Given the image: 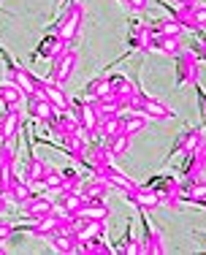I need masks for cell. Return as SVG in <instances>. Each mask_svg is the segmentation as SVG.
Wrapping results in <instances>:
<instances>
[{"label": "cell", "mask_w": 206, "mask_h": 255, "mask_svg": "<svg viewBox=\"0 0 206 255\" xmlns=\"http://www.w3.org/2000/svg\"><path fill=\"white\" fill-rule=\"evenodd\" d=\"M82 27H84V5L79 3V0L68 3L65 8H60V16L54 19V25H52V30L60 35V41L68 44V46L76 44Z\"/></svg>", "instance_id": "1"}, {"label": "cell", "mask_w": 206, "mask_h": 255, "mask_svg": "<svg viewBox=\"0 0 206 255\" xmlns=\"http://www.w3.org/2000/svg\"><path fill=\"white\" fill-rule=\"evenodd\" d=\"M174 60H177V84L179 87L182 84H198L201 82V60H198V54L187 44Z\"/></svg>", "instance_id": "2"}, {"label": "cell", "mask_w": 206, "mask_h": 255, "mask_svg": "<svg viewBox=\"0 0 206 255\" xmlns=\"http://www.w3.org/2000/svg\"><path fill=\"white\" fill-rule=\"evenodd\" d=\"M204 138H206L204 125H187L185 130L177 136V141L171 144V149H168V155H166V163L174 160V157H185L187 152H193V149H196Z\"/></svg>", "instance_id": "3"}, {"label": "cell", "mask_w": 206, "mask_h": 255, "mask_svg": "<svg viewBox=\"0 0 206 255\" xmlns=\"http://www.w3.org/2000/svg\"><path fill=\"white\" fill-rule=\"evenodd\" d=\"M138 220H141V236H138V242H141V253L144 255H160L166 253V245H163V231L155 228L152 223H149L147 212L138 209Z\"/></svg>", "instance_id": "4"}, {"label": "cell", "mask_w": 206, "mask_h": 255, "mask_svg": "<svg viewBox=\"0 0 206 255\" xmlns=\"http://www.w3.org/2000/svg\"><path fill=\"white\" fill-rule=\"evenodd\" d=\"M76 63H79V54L74 46H65L63 52L57 54V57L52 60V68H49V79H54L57 84H65L71 76H74V71H76Z\"/></svg>", "instance_id": "5"}, {"label": "cell", "mask_w": 206, "mask_h": 255, "mask_svg": "<svg viewBox=\"0 0 206 255\" xmlns=\"http://www.w3.org/2000/svg\"><path fill=\"white\" fill-rule=\"evenodd\" d=\"M93 174L101 177L108 187H114V190H119V193H130L133 187H136V182H133L130 177H125V174L114 166V160L111 163H101V166H93Z\"/></svg>", "instance_id": "6"}, {"label": "cell", "mask_w": 206, "mask_h": 255, "mask_svg": "<svg viewBox=\"0 0 206 255\" xmlns=\"http://www.w3.org/2000/svg\"><path fill=\"white\" fill-rule=\"evenodd\" d=\"M136 52H149V27H147V22H141V19L128 22V49H125V54L119 60L130 57V54H136Z\"/></svg>", "instance_id": "7"}, {"label": "cell", "mask_w": 206, "mask_h": 255, "mask_svg": "<svg viewBox=\"0 0 206 255\" xmlns=\"http://www.w3.org/2000/svg\"><path fill=\"white\" fill-rule=\"evenodd\" d=\"M122 196L128 198L130 204H136V209H144V212H155L163 206V198L147 185H136L130 193H122Z\"/></svg>", "instance_id": "8"}, {"label": "cell", "mask_w": 206, "mask_h": 255, "mask_svg": "<svg viewBox=\"0 0 206 255\" xmlns=\"http://www.w3.org/2000/svg\"><path fill=\"white\" fill-rule=\"evenodd\" d=\"M19 128H22V109L3 106V112H0V141H14Z\"/></svg>", "instance_id": "9"}, {"label": "cell", "mask_w": 206, "mask_h": 255, "mask_svg": "<svg viewBox=\"0 0 206 255\" xmlns=\"http://www.w3.org/2000/svg\"><path fill=\"white\" fill-rule=\"evenodd\" d=\"M25 101H27V114H30L33 120H41V123H52L54 114H57L54 103L46 101L44 95H38V93H27Z\"/></svg>", "instance_id": "10"}, {"label": "cell", "mask_w": 206, "mask_h": 255, "mask_svg": "<svg viewBox=\"0 0 206 255\" xmlns=\"http://www.w3.org/2000/svg\"><path fill=\"white\" fill-rule=\"evenodd\" d=\"M138 112H141L144 117H149V120H160V123L174 120L171 106H166L163 101H157V98H152V95H147L144 90H141V101H138Z\"/></svg>", "instance_id": "11"}, {"label": "cell", "mask_w": 206, "mask_h": 255, "mask_svg": "<svg viewBox=\"0 0 206 255\" xmlns=\"http://www.w3.org/2000/svg\"><path fill=\"white\" fill-rule=\"evenodd\" d=\"M65 46H68V44H63L60 35L54 33V30H49V33L38 41V46H35V52H33V60H46V63H52V60L65 49Z\"/></svg>", "instance_id": "12"}, {"label": "cell", "mask_w": 206, "mask_h": 255, "mask_svg": "<svg viewBox=\"0 0 206 255\" xmlns=\"http://www.w3.org/2000/svg\"><path fill=\"white\" fill-rule=\"evenodd\" d=\"M182 49H185V41L177 38V35H152L149 33V52L166 54V57H177Z\"/></svg>", "instance_id": "13"}, {"label": "cell", "mask_w": 206, "mask_h": 255, "mask_svg": "<svg viewBox=\"0 0 206 255\" xmlns=\"http://www.w3.org/2000/svg\"><path fill=\"white\" fill-rule=\"evenodd\" d=\"M30 196H33V190H30V182H27L25 177H19V174H11V177H8V185H5V198L22 206Z\"/></svg>", "instance_id": "14"}, {"label": "cell", "mask_w": 206, "mask_h": 255, "mask_svg": "<svg viewBox=\"0 0 206 255\" xmlns=\"http://www.w3.org/2000/svg\"><path fill=\"white\" fill-rule=\"evenodd\" d=\"M22 209H25V215L27 217H49L57 212V204L52 201V198H46V196H30L25 204H22Z\"/></svg>", "instance_id": "15"}, {"label": "cell", "mask_w": 206, "mask_h": 255, "mask_svg": "<svg viewBox=\"0 0 206 255\" xmlns=\"http://www.w3.org/2000/svg\"><path fill=\"white\" fill-rule=\"evenodd\" d=\"M149 125V117H144L141 112H119V128H122V133H128V136H138V133H144Z\"/></svg>", "instance_id": "16"}, {"label": "cell", "mask_w": 206, "mask_h": 255, "mask_svg": "<svg viewBox=\"0 0 206 255\" xmlns=\"http://www.w3.org/2000/svg\"><path fill=\"white\" fill-rule=\"evenodd\" d=\"M111 209H108L106 198H95V201H84L79 209L76 220H108Z\"/></svg>", "instance_id": "17"}, {"label": "cell", "mask_w": 206, "mask_h": 255, "mask_svg": "<svg viewBox=\"0 0 206 255\" xmlns=\"http://www.w3.org/2000/svg\"><path fill=\"white\" fill-rule=\"evenodd\" d=\"M117 255H144L141 253V242H138L136 231H133V223H128V228H125V234L117 239V245L111 247Z\"/></svg>", "instance_id": "18"}, {"label": "cell", "mask_w": 206, "mask_h": 255, "mask_svg": "<svg viewBox=\"0 0 206 255\" xmlns=\"http://www.w3.org/2000/svg\"><path fill=\"white\" fill-rule=\"evenodd\" d=\"M111 190V187L106 185L101 177H87V179H82V185H79V193L84 196V201H95V198H106V193Z\"/></svg>", "instance_id": "19"}, {"label": "cell", "mask_w": 206, "mask_h": 255, "mask_svg": "<svg viewBox=\"0 0 206 255\" xmlns=\"http://www.w3.org/2000/svg\"><path fill=\"white\" fill-rule=\"evenodd\" d=\"M147 27L152 35H177V38H185V33H187L174 16H168V19H152V22H147Z\"/></svg>", "instance_id": "20"}, {"label": "cell", "mask_w": 206, "mask_h": 255, "mask_svg": "<svg viewBox=\"0 0 206 255\" xmlns=\"http://www.w3.org/2000/svg\"><path fill=\"white\" fill-rule=\"evenodd\" d=\"M46 168H49V163H46V160H41L38 155H30L27 163H25V171H22V177H25L30 185H41Z\"/></svg>", "instance_id": "21"}, {"label": "cell", "mask_w": 206, "mask_h": 255, "mask_svg": "<svg viewBox=\"0 0 206 255\" xmlns=\"http://www.w3.org/2000/svg\"><path fill=\"white\" fill-rule=\"evenodd\" d=\"M103 141V147H106V152L117 160V157H122L125 152L130 149V144H133V138L128 136V133H117V136H108V138H101Z\"/></svg>", "instance_id": "22"}, {"label": "cell", "mask_w": 206, "mask_h": 255, "mask_svg": "<svg viewBox=\"0 0 206 255\" xmlns=\"http://www.w3.org/2000/svg\"><path fill=\"white\" fill-rule=\"evenodd\" d=\"M108 93H111V90H108L106 74H103V76H95V79H90V82L84 84L82 98H87V101H98V98H103V95H108Z\"/></svg>", "instance_id": "23"}, {"label": "cell", "mask_w": 206, "mask_h": 255, "mask_svg": "<svg viewBox=\"0 0 206 255\" xmlns=\"http://www.w3.org/2000/svg\"><path fill=\"white\" fill-rule=\"evenodd\" d=\"M22 101H25V93L14 82H8V79L0 82V103L3 106H22Z\"/></svg>", "instance_id": "24"}, {"label": "cell", "mask_w": 206, "mask_h": 255, "mask_svg": "<svg viewBox=\"0 0 206 255\" xmlns=\"http://www.w3.org/2000/svg\"><path fill=\"white\" fill-rule=\"evenodd\" d=\"M82 204H84V196L79 190H63L60 193V209H63L65 215L76 217L79 209H82Z\"/></svg>", "instance_id": "25"}, {"label": "cell", "mask_w": 206, "mask_h": 255, "mask_svg": "<svg viewBox=\"0 0 206 255\" xmlns=\"http://www.w3.org/2000/svg\"><path fill=\"white\" fill-rule=\"evenodd\" d=\"M46 242H49V247L54 253H63V255H71L76 250V236H68V234H52L46 236Z\"/></svg>", "instance_id": "26"}, {"label": "cell", "mask_w": 206, "mask_h": 255, "mask_svg": "<svg viewBox=\"0 0 206 255\" xmlns=\"http://www.w3.org/2000/svg\"><path fill=\"white\" fill-rule=\"evenodd\" d=\"M95 133H98L101 138H108V136H117V133H122V128H119V114H103V117L98 120Z\"/></svg>", "instance_id": "27"}, {"label": "cell", "mask_w": 206, "mask_h": 255, "mask_svg": "<svg viewBox=\"0 0 206 255\" xmlns=\"http://www.w3.org/2000/svg\"><path fill=\"white\" fill-rule=\"evenodd\" d=\"M60 177H63V185H60V193L63 190H79V185H82V174L76 171V168H60Z\"/></svg>", "instance_id": "28"}, {"label": "cell", "mask_w": 206, "mask_h": 255, "mask_svg": "<svg viewBox=\"0 0 206 255\" xmlns=\"http://www.w3.org/2000/svg\"><path fill=\"white\" fill-rule=\"evenodd\" d=\"M41 185H44L46 190L60 193V185H63V177H60V168H54V166L46 168V174H44V179H41Z\"/></svg>", "instance_id": "29"}, {"label": "cell", "mask_w": 206, "mask_h": 255, "mask_svg": "<svg viewBox=\"0 0 206 255\" xmlns=\"http://www.w3.org/2000/svg\"><path fill=\"white\" fill-rule=\"evenodd\" d=\"M14 234H16V226H14V223H8V220H0V242H8Z\"/></svg>", "instance_id": "30"}, {"label": "cell", "mask_w": 206, "mask_h": 255, "mask_svg": "<svg viewBox=\"0 0 206 255\" xmlns=\"http://www.w3.org/2000/svg\"><path fill=\"white\" fill-rule=\"evenodd\" d=\"M119 3H122L125 8H130L133 14H141V11H147V0H119Z\"/></svg>", "instance_id": "31"}, {"label": "cell", "mask_w": 206, "mask_h": 255, "mask_svg": "<svg viewBox=\"0 0 206 255\" xmlns=\"http://www.w3.org/2000/svg\"><path fill=\"white\" fill-rule=\"evenodd\" d=\"M196 239H198V245H201L204 250H206V231H198V234H196Z\"/></svg>", "instance_id": "32"}, {"label": "cell", "mask_w": 206, "mask_h": 255, "mask_svg": "<svg viewBox=\"0 0 206 255\" xmlns=\"http://www.w3.org/2000/svg\"><path fill=\"white\" fill-rule=\"evenodd\" d=\"M5 209H8V198H5L3 193H0V215H3Z\"/></svg>", "instance_id": "33"}, {"label": "cell", "mask_w": 206, "mask_h": 255, "mask_svg": "<svg viewBox=\"0 0 206 255\" xmlns=\"http://www.w3.org/2000/svg\"><path fill=\"white\" fill-rule=\"evenodd\" d=\"M8 253V245H5V242H0V255H5Z\"/></svg>", "instance_id": "34"}, {"label": "cell", "mask_w": 206, "mask_h": 255, "mask_svg": "<svg viewBox=\"0 0 206 255\" xmlns=\"http://www.w3.org/2000/svg\"><path fill=\"white\" fill-rule=\"evenodd\" d=\"M168 3H196V0H168Z\"/></svg>", "instance_id": "35"}, {"label": "cell", "mask_w": 206, "mask_h": 255, "mask_svg": "<svg viewBox=\"0 0 206 255\" xmlns=\"http://www.w3.org/2000/svg\"><path fill=\"white\" fill-rule=\"evenodd\" d=\"M68 3H74V0H60V8H65Z\"/></svg>", "instance_id": "36"}, {"label": "cell", "mask_w": 206, "mask_h": 255, "mask_svg": "<svg viewBox=\"0 0 206 255\" xmlns=\"http://www.w3.org/2000/svg\"><path fill=\"white\" fill-rule=\"evenodd\" d=\"M204 30H206V27H204Z\"/></svg>", "instance_id": "37"}]
</instances>
